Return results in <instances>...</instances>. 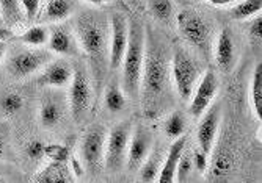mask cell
<instances>
[{
  "label": "cell",
  "instance_id": "28",
  "mask_svg": "<svg viewBox=\"0 0 262 183\" xmlns=\"http://www.w3.org/2000/svg\"><path fill=\"white\" fill-rule=\"evenodd\" d=\"M64 174V163H52L47 166L41 175L36 177L38 181H68V177Z\"/></svg>",
  "mask_w": 262,
  "mask_h": 183
},
{
  "label": "cell",
  "instance_id": "38",
  "mask_svg": "<svg viewBox=\"0 0 262 183\" xmlns=\"http://www.w3.org/2000/svg\"><path fill=\"white\" fill-rule=\"evenodd\" d=\"M210 5H215V7H226V5H234L237 4L239 0H206Z\"/></svg>",
  "mask_w": 262,
  "mask_h": 183
},
{
  "label": "cell",
  "instance_id": "30",
  "mask_svg": "<svg viewBox=\"0 0 262 183\" xmlns=\"http://www.w3.org/2000/svg\"><path fill=\"white\" fill-rule=\"evenodd\" d=\"M192 168H193V158L190 155V152H187L184 149L179 162L176 165V172H174V180L176 181H185L188 174L192 172Z\"/></svg>",
  "mask_w": 262,
  "mask_h": 183
},
{
  "label": "cell",
  "instance_id": "33",
  "mask_svg": "<svg viewBox=\"0 0 262 183\" xmlns=\"http://www.w3.org/2000/svg\"><path fill=\"white\" fill-rule=\"evenodd\" d=\"M44 149H46V144L39 140H33L30 143H27L26 146V155L30 158V160H39L44 156Z\"/></svg>",
  "mask_w": 262,
  "mask_h": 183
},
{
  "label": "cell",
  "instance_id": "26",
  "mask_svg": "<svg viewBox=\"0 0 262 183\" xmlns=\"http://www.w3.org/2000/svg\"><path fill=\"white\" fill-rule=\"evenodd\" d=\"M165 135L171 140H176L185 132V118L181 111H173L163 124Z\"/></svg>",
  "mask_w": 262,
  "mask_h": 183
},
{
  "label": "cell",
  "instance_id": "19",
  "mask_svg": "<svg viewBox=\"0 0 262 183\" xmlns=\"http://www.w3.org/2000/svg\"><path fill=\"white\" fill-rule=\"evenodd\" d=\"M77 8L76 0H49L44 8L42 20L46 22H61L66 20Z\"/></svg>",
  "mask_w": 262,
  "mask_h": 183
},
{
  "label": "cell",
  "instance_id": "6",
  "mask_svg": "<svg viewBox=\"0 0 262 183\" xmlns=\"http://www.w3.org/2000/svg\"><path fill=\"white\" fill-rule=\"evenodd\" d=\"M91 83L86 67L77 63L73 67V79L69 88V110L76 124H82L91 108Z\"/></svg>",
  "mask_w": 262,
  "mask_h": 183
},
{
  "label": "cell",
  "instance_id": "15",
  "mask_svg": "<svg viewBox=\"0 0 262 183\" xmlns=\"http://www.w3.org/2000/svg\"><path fill=\"white\" fill-rule=\"evenodd\" d=\"M73 79V66L68 61H51L42 67V72L38 77V82L44 86L63 88L71 83Z\"/></svg>",
  "mask_w": 262,
  "mask_h": 183
},
{
  "label": "cell",
  "instance_id": "1",
  "mask_svg": "<svg viewBox=\"0 0 262 183\" xmlns=\"http://www.w3.org/2000/svg\"><path fill=\"white\" fill-rule=\"evenodd\" d=\"M74 32L80 50L88 58L90 72L96 83V93L101 94L108 72L110 22L102 13L83 11L76 17Z\"/></svg>",
  "mask_w": 262,
  "mask_h": 183
},
{
  "label": "cell",
  "instance_id": "29",
  "mask_svg": "<svg viewBox=\"0 0 262 183\" xmlns=\"http://www.w3.org/2000/svg\"><path fill=\"white\" fill-rule=\"evenodd\" d=\"M22 107H24V99H22V96H19L16 93L5 94L2 99H0V110H2L5 114H8V116L19 113L22 110Z\"/></svg>",
  "mask_w": 262,
  "mask_h": 183
},
{
  "label": "cell",
  "instance_id": "35",
  "mask_svg": "<svg viewBox=\"0 0 262 183\" xmlns=\"http://www.w3.org/2000/svg\"><path fill=\"white\" fill-rule=\"evenodd\" d=\"M192 158H193V166H195L200 172H204V171L207 169V165H209V155L204 153L201 149H196Z\"/></svg>",
  "mask_w": 262,
  "mask_h": 183
},
{
  "label": "cell",
  "instance_id": "9",
  "mask_svg": "<svg viewBox=\"0 0 262 183\" xmlns=\"http://www.w3.org/2000/svg\"><path fill=\"white\" fill-rule=\"evenodd\" d=\"M105 140H107V128L101 124L91 125L80 146L82 160L88 172L96 175L104 168V155H105Z\"/></svg>",
  "mask_w": 262,
  "mask_h": 183
},
{
  "label": "cell",
  "instance_id": "34",
  "mask_svg": "<svg viewBox=\"0 0 262 183\" xmlns=\"http://www.w3.org/2000/svg\"><path fill=\"white\" fill-rule=\"evenodd\" d=\"M248 35H250L253 42H256V44L260 42V38H262V17H260V13L256 14V17L250 22Z\"/></svg>",
  "mask_w": 262,
  "mask_h": 183
},
{
  "label": "cell",
  "instance_id": "2",
  "mask_svg": "<svg viewBox=\"0 0 262 183\" xmlns=\"http://www.w3.org/2000/svg\"><path fill=\"white\" fill-rule=\"evenodd\" d=\"M170 57L165 45L154 33H146L145 60L140 91L143 93V105L148 116H154L165 99L170 83Z\"/></svg>",
  "mask_w": 262,
  "mask_h": 183
},
{
  "label": "cell",
  "instance_id": "11",
  "mask_svg": "<svg viewBox=\"0 0 262 183\" xmlns=\"http://www.w3.org/2000/svg\"><path fill=\"white\" fill-rule=\"evenodd\" d=\"M152 147H154V138L146 127L137 125L135 128H132L129 146H127V153H126L127 169L137 171L141 166V163L146 160V156L149 155Z\"/></svg>",
  "mask_w": 262,
  "mask_h": 183
},
{
  "label": "cell",
  "instance_id": "40",
  "mask_svg": "<svg viewBox=\"0 0 262 183\" xmlns=\"http://www.w3.org/2000/svg\"><path fill=\"white\" fill-rule=\"evenodd\" d=\"M11 36V32L5 29L4 25H0V39H8Z\"/></svg>",
  "mask_w": 262,
  "mask_h": 183
},
{
  "label": "cell",
  "instance_id": "37",
  "mask_svg": "<svg viewBox=\"0 0 262 183\" xmlns=\"http://www.w3.org/2000/svg\"><path fill=\"white\" fill-rule=\"evenodd\" d=\"M7 141H8V127L0 124V155H2L5 150Z\"/></svg>",
  "mask_w": 262,
  "mask_h": 183
},
{
  "label": "cell",
  "instance_id": "18",
  "mask_svg": "<svg viewBox=\"0 0 262 183\" xmlns=\"http://www.w3.org/2000/svg\"><path fill=\"white\" fill-rule=\"evenodd\" d=\"M57 97L58 96H55V94H49V96H44V99L41 102L39 122L46 128H52V127L58 125L60 121L63 119L64 107H63L61 100Z\"/></svg>",
  "mask_w": 262,
  "mask_h": 183
},
{
  "label": "cell",
  "instance_id": "16",
  "mask_svg": "<svg viewBox=\"0 0 262 183\" xmlns=\"http://www.w3.org/2000/svg\"><path fill=\"white\" fill-rule=\"evenodd\" d=\"M215 63L219 69L223 72H229L235 64V42L231 29H223L219 33L215 44Z\"/></svg>",
  "mask_w": 262,
  "mask_h": 183
},
{
  "label": "cell",
  "instance_id": "22",
  "mask_svg": "<svg viewBox=\"0 0 262 183\" xmlns=\"http://www.w3.org/2000/svg\"><path fill=\"white\" fill-rule=\"evenodd\" d=\"M160 158L162 153L160 150L154 149L149 152V155L146 156L145 162L141 163L140 169V178L143 181H157V175H159V166H160Z\"/></svg>",
  "mask_w": 262,
  "mask_h": 183
},
{
  "label": "cell",
  "instance_id": "36",
  "mask_svg": "<svg viewBox=\"0 0 262 183\" xmlns=\"http://www.w3.org/2000/svg\"><path fill=\"white\" fill-rule=\"evenodd\" d=\"M71 172H74L77 180L83 177V163H80L76 156H71Z\"/></svg>",
  "mask_w": 262,
  "mask_h": 183
},
{
  "label": "cell",
  "instance_id": "39",
  "mask_svg": "<svg viewBox=\"0 0 262 183\" xmlns=\"http://www.w3.org/2000/svg\"><path fill=\"white\" fill-rule=\"evenodd\" d=\"M5 55H7V44L4 42V39H0V63L4 61Z\"/></svg>",
  "mask_w": 262,
  "mask_h": 183
},
{
  "label": "cell",
  "instance_id": "32",
  "mask_svg": "<svg viewBox=\"0 0 262 183\" xmlns=\"http://www.w3.org/2000/svg\"><path fill=\"white\" fill-rule=\"evenodd\" d=\"M22 11L26 14L27 20H33L38 13H39V7H41V0H19Z\"/></svg>",
  "mask_w": 262,
  "mask_h": 183
},
{
  "label": "cell",
  "instance_id": "21",
  "mask_svg": "<svg viewBox=\"0 0 262 183\" xmlns=\"http://www.w3.org/2000/svg\"><path fill=\"white\" fill-rule=\"evenodd\" d=\"M251 105L254 110V114L262 118V63H256L253 77H251Z\"/></svg>",
  "mask_w": 262,
  "mask_h": 183
},
{
  "label": "cell",
  "instance_id": "3",
  "mask_svg": "<svg viewBox=\"0 0 262 183\" xmlns=\"http://www.w3.org/2000/svg\"><path fill=\"white\" fill-rule=\"evenodd\" d=\"M145 41L146 30L140 22H129V38L127 47L123 57V91L127 97H138L143 60H145Z\"/></svg>",
  "mask_w": 262,
  "mask_h": 183
},
{
  "label": "cell",
  "instance_id": "25",
  "mask_svg": "<svg viewBox=\"0 0 262 183\" xmlns=\"http://www.w3.org/2000/svg\"><path fill=\"white\" fill-rule=\"evenodd\" d=\"M0 14L5 25H16L22 22V10L19 0H0Z\"/></svg>",
  "mask_w": 262,
  "mask_h": 183
},
{
  "label": "cell",
  "instance_id": "24",
  "mask_svg": "<svg viewBox=\"0 0 262 183\" xmlns=\"http://www.w3.org/2000/svg\"><path fill=\"white\" fill-rule=\"evenodd\" d=\"M104 105L108 111L118 113L126 107V94L116 83H112L104 94Z\"/></svg>",
  "mask_w": 262,
  "mask_h": 183
},
{
  "label": "cell",
  "instance_id": "13",
  "mask_svg": "<svg viewBox=\"0 0 262 183\" xmlns=\"http://www.w3.org/2000/svg\"><path fill=\"white\" fill-rule=\"evenodd\" d=\"M47 45L52 54H58L63 57H79L80 47L76 35L73 33L68 25H52L49 29V39H47Z\"/></svg>",
  "mask_w": 262,
  "mask_h": 183
},
{
  "label": "cell",
  "instance_id": "27",
  "mask_svg": "<svg viewBox=\"0 0 262 183\" xmlns=\"http://www.w3.org/2000/svg\"><path fill=\"white\" fill-rule=\"evenodd\" d=\"M149 8L152 16L163 24H168L174 16V5L171 0H149Z\"/></svg>",
  "mask_w": 262,
  "mask_h": 183
},
{
  "label": "cell",
  "instance_id": "7",
  "mask_svg": "<svg viewBox=\"0 0 262 183\" xmlns=\"http://www.w3.org/2000/svg\"><path fill=\"white\" fill-rule=\"evenodd\" d=\"M132 128H134L132 122L124 121V122L116 124L107 136L104 168L112 174L120 172L123 166L126 165V153H127Z\"/></svg>",
  "mask_w": 262,
  "mask_h": 183
},
{
  "label": "cell",
  "instance_id": "12",
  "mask_svg": "<svg viewBox=\"0 0 262 183\" xmlns=\"http://www.w3.org/2000/svg\"><path fill=\"white\" fill-rule=\"evenodd\" d=\"M219 89V79L215 75V72L212 71H206L200 80H198V86H195L192 97H190V114L195 118L201 116V114L209 108V105L212 103L213 97L217 94Z\"/></svg>",
  "mask_w": 262,
  "mask_h": 183
},
{
  "label": "cell",
  "instance_id": "42",
  "mask_svg": "<svg viewBox=\"0 0 262 183\" xmlns=\"http://www.w3.org/2000/svg\"><path fill=\"white\" fill-rule=\"evenodd\" d=\"M0 25H5V22H4V19H2V14H0Z\"/></svg>",
  "mask_w": 262,
  "mask_h": 183
},
{
  "label": "cell",
  "instance_id": "31",
  "mask_svg": "<svg viewBox=\"0 0 262 183\" xmlns=\"http://www.w3.org/2000/svg\"><path fill=\"white\" fill-rule=\"evenodd\" d=\"M44 156L52 163H64L69 158V150L63 144H47L44 149Z\"/></svg>",
  "mask_w": 262,
  "mask_h": 183
},
{
  "label": "cell",
  "instance_id": "14",
  "mask_svg": "<svg viewBox=\"0 0 262 183\" xmlns=\"http://www.w3.org/2000/svg\"><path fill=\"white\" fill-rule=\"evenodd\" d=\"M204 116L198 125L196 130V141H198V147L204 152V153H210L213 141H215V136H217V130L222 121V110L220 105L215 103L213 107H210L209 110H206Z\"/></svg>",
  "mask_w": 262,
  "mask_h": 183
},
{
  "label": "cell",
  "instance_id": "20",
  "mask_svg": "<svg viewBox=\"0 0 262 183\" xmlns=\"http://www.w3.org/2000/svg\"><path fill=\"white\" fill-rule=\"evenodd\" d=\"M262 0H239L232 8H229V16L235 20H247L260 13Z\"/></svg>",
  "mask_w": 262,
  "mask_h": 183
},
{
  "label": "cell",
  "instance_id": "4",
  "mask_svg": "<svg viewBox=\"0 0 262 183\" xmlns=\"http://www.w3.org/2000/svg\"><path fill=\"white\" fill-rule=\"evenodd\" d=\"M170 74L173 75L174 89L182 102H188L201 77V64L182 49H174L170 61Z\"/></svg>",
  "mask_w": 262,
  "mask_h": 183
},
{
  "label": "cell",
  "instance_id": "10",
  "mask_svg": "<svg viewBox=\"0 0 262 183\" xmlns=\"http://www.w3.org/2000/svg\"><path fill=\"white\" fill-rule=\"evenodd\" d=\"M129 38V20L123 13H113L110 17V52H108V69L115 72L120 69L123 57L127 47Z\"/></svg>",
  "mask_w": 262,
  "mask_h": 183
},
{
  "label": "cell",
  "instance_id": "8",
  "mask_svg": "<svg viewBox=\"0 0 262 183\" xmlns=\"http://www.w3.org/2000/svg\"><path fill=\"white\" fill-rule=\"evenodd\" d=\"M52 61V52L41 47L24 49L11 54L7 60V71L13 79H27Z\"/></svg>",
  "mask_w": 262,
  "mask_h": 183
},
{
  "label": "cell",
  "instance_id": "5",
  "mask_svg": "<svg viewBox=\"0 0 262 183\" xmlns=\"http://www.w3.org/2000/svg\"><path fill=\"white\" fill-rule=\"evenodd\" d=\"M176 22L182 39L207 57L210 54L212 41V29L209 22L193 10H182L176 16Z\"/></svg>",
  "mask_w": 262,
  "mask_h": 183
},
{
  "label": "cell",
  "instance_id": "41",
  "mask_svg": "<svg viewBox=\"0 0 262 183\" xmlns=\"http://www.w3.org/2000/svg\"><path fill=\"white\" fill-rule=\"evenodd\" d=\"M85 2H88L91 5H104V4L110 2V0H85Z\"/></svg>",
  "mask_w": 262,
  "mask_h": 183
},
{
  "label": "cell",
  "instance_id": "17",
  "mask_svg": "<svg viewBox=\"0 0 262 183\" xmlns=\"http://www.w3.org/2000/svg\"><path fill=\"white\" fill-rule=\"evenodd\" d=\"M185 144H187V138L184 135L174 140V143L171 144L168 153H166V156H165L162 169L159 171V175H157L159 183H171V181H174L176 165H178L179 158H181V155H182V152L185 149Z\"/></svg>",
  "mask_w": 262,
  "mask_h": 183
},
{
  "label": "cell",
  "instance_id": "23",
  "mask_svg": "<svg viewBox=\"0 0 262 183\" xmlns=\"http://www.w3.org/2000/svg\"><path fill=\"white\" fill-rule=\"evenodd\" d=\"M17 39L22 44L30 45V47H42L49 39V29L44 25H33L24 32Z\"/></svg>",
  "mask_w": 262,
  "mask_h": 183
}]
</instances>
